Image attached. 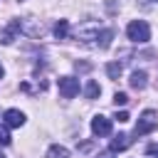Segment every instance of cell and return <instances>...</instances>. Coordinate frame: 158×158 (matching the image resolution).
Wrapping results in <instances>:
<instances>
[{"label":"cell","instance_id":"cell-15","mask_svg":"<svg viewBox=\"0 0 158 158\" xmlns=\"http://www.w3.org/2000/svg\"><path fill=\"white\" fill-rule=\"evenodd\" d=\"M114 118H116V121H118V123H126V121H128V118H131V116H128V114H126V111H116V116H114Z\"/></svg>","mask_w":158,"mask_h":158},{"label":"cell","instance_id":"cell-17","mask_svg":"<svg viewBox=\"0 0 158 158\" xmlns=\"http://www.w3.org/2000/svg\"><path fill=\"white\" fill-rule=\"evenodd\" d=\"M2 74H5V69H2V64H0V79H2Z\"/></svg>","mask_w":158,"mask_h":158},{"label":"cell","instance_id":"cell-14","mask_svg":"<svg viewBox=\"0 0 158 158\" xmlns=\"http://www.w3.org/2000/svg\"><path fill=\"white\" fill-rule=\"evenodd\" d=\"M126 101H128V96H126L123 91H116V94H114V104H116V106H123Z\"/></svg>","mask_w":158,"mask_h":158},{"label":"cell","instance_id":"cell-2","mask_svg":"<svg viewBox=\"0 0 158 158\" xmlns=\"http://www.w3.org/2000/svg\"><path fill=\"white\" fill-rule=\"evenodd\" d=\"M158 126V114L153 111V109H146L141 116H138V123H136V136H146V133H151L153 128Z\"/></svg>","mask_w":158,"mask_h":158},{"label":"cell","instance_id":"cell-5","mask_svg":"<svg viewBox=\"0 0 158 158\" xmlns=\"http://www.w3.org/2000/svg\"><path fill=\"white\" fill-rule=\"evenodd\" d=\"M2 118H5V126H12V128H20L25 123V114L20 109H7L2 114Z\"/></svg>","mask_w":158,"mask_h":158},{"label":"cell","instance_id":"cell-16","mask_svg":"<svg viewBox=\"0 0 158 158\" xmlns=\"http://www.w3.org/2000/svg\"><path fill=\"white\" fill-rule=\"evenodd\" d=\"M96 158H114V153H111V151H104V153H99Z\"/></svg>","mask_w":158,"mask_h":158},{"label":"cell","instance_id":"cell-10","mask_svg":"<svg viewBox=\"0 0 158 158\" xmlns=\"http://www.w3.org/2000/svg\"><path fill=\"white\" fill-rule=\"evenodd\" d=\"M47 158H69V151H67L64 146L54 143V146H49V151H47Z\"/></svg>","mask_w":158,"mask_h":158},{"label":"cell","instance_id":"cell-9","mask_svg":"<svg viewBox=\"0 0 158 158\" xmlns=\"http://www.w3.org/2000/svg\"><path fill=\"white\" fill-rule=\"evenodd\" d=\"M99 94H101V86H99L94 79H89L86 86H84V96H86V99H96Z\"/></svg>","mask_w":158,"mask_h":158},{"label":"cell","instance_id":"cell-8","mask_svg":"<svg viewBox=\"0 0 158 158\" xmlns=\"http://www.w3.org/2000/svg\"><path fill=\"white\" fill-rule=\"evenodd\" d=\"M15 32H20V20H12V22H10V27L0 35V42H2V44H10L12 37H15Z\"/></svg>","mask_w":158,"mask_h":158},{"label":"cell","instance_id":"cell-4","mask_svg":"<svg viewBox=\"0 0 158 158\" xmlns=\"http://www.w3.org/2000/svg\"><path fill=\"white\" fill-rule=\"evenodd\" d=\"M91 133L94 136H109L111 133V118H106V116H94L91 118Z\"/></svg>","mask_w":158,"mask_h":158},{"label":"cell","instance_id":"cell-12","mask_svg":"<svg viewBox=\"0 0 158 158\" xmlns=\"http://www.w3.org/2000/svg\"><path fill=\"white\" fill-rule=\"evenodd\" d=\"M121 69H123V67H121L118 62H109V64H106V74H109L111 79H118V77H121Z\"/></svg>","mask_w":158,"mask_h":158},{"label":"cell","instance_id":"cell-13","mask_svg":"<svg viewBox=\"0 0 158 158\" xmlns=\"http://www.w3.org/2000/svg\"><path fill=\"white\" fill-rule=\"evenodd\" d=\"M12 138H10V131H7V126H0V146H7Z\"/></svg>","mask_w":158,"mask_h":158},{"label":"cell","instance_id":"cell-18","mask_svg":"<svg viewBox=\"0 0 158 158\" xmlns=\"http://www.w3.org/2000/svg\"><path fill=\"white\" fill-rule=\"evenodd\" d=\"M0 158H5V156H2V153H0Z\"/></svg>","mask_w":158,"mask_h":158},{"label":"cell","instance_id":"cell-11","mask_svg":"<svg viewBox=\"0 0 158 158\" xmlns=\"http://www.w3.org/2000/svg\"><path fill=\"white\" fill-rule=\"evenodd\" d=\"M67 32H69V22H67V20H59V22L54 25V37H57V40H64Z\"/></svg>","mask_w":158,"mask_h":158},{"label":"cell","instance_id":"cell-6","mask_svg":"<svg viewBox=\"0 0 158 158\" xmlns=\"http://www.w3.org/2000/svg\"><path fill=\"white\" fill-rule=\"evenodd\" d=\"M131 146V138H128V133H116L114 138H111V153H116V151H126Z\"/></svg>","mask_w":158,"mask_h":158},{"label":"cell","instance_id":"cell-3","mask_svg":"<svg viewBox=\"0 0 158 158\" xmlns=\"http://www.w3.org/2000/svg\"><path fill=\"white\" fill-rule=\"evenodd\" d=\"M57 84H59V94L64 99H74L79 94V79H74V77H59Z\"/></svg>","mask_w":158,"mask_h":158},{"label":"cell","instance_id":"cell-1","mask_svg":"<svg viewBox=\"0 0 158 158\" xmlns=\"http://www.w3.org/2000/svg\"><path fill=\"white\" fill-rule=\"evenodd\" d=\"M126 35H128V40H131V42L143 44V42H148V40H151V27H148V22H146V20H133V22H128Z\"/></svg>","mask_w":158,"mask_h":158},{"label":"cell","instance_id":"cell-7","mask_svg":"<svg viewBox=\"0 0 158 158\" xmlns=\"http://www.w3.org/2000/svg\"><path fill=\"white\" fill-rule=\"evenodd\" d=\"M146 84H148V74H146L143 69H136V72L131 74V86H133V89H146Z\"/></svg>","mask_w":158,"mask_h":158}]
</instances>
